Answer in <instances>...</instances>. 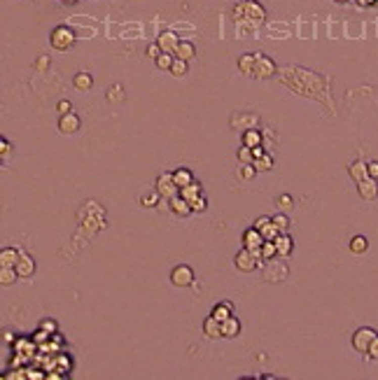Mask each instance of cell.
<instances>
[{"mask_svg":"<svg viewBox=\"0 0 378 380\" xmlns=\"http://www.w3.org/2000/svg\"><path fill=\"white\" fill-rule=\"evenodd\" d=\"M63 3H75V0H63Z\"/></svg>","mask_w":378,"mask_h":380,"instance_id":"obj_50","label":"cell"},{"mask_svg":"<svg viewBox=\"0 0 378 380\" xmlns=\"http://www.w3.org/2000/svg\"><path fill=\"white\" fill-rule=\"evenodd\" d=\"M259 254L252 252V250L243 248L241 252H236V257H233V266H236L238 271H243V273H252L259 268Z\"/></svg>","mask_w":378,"mask_h":380,"instance_id":"obj_2","label":"cell"},{"mask_svg":"<svg viewBox=\"0 0 378 380\" xmlns=\"http://www.w3.org/2000/svg\"><path fill=\"white\" fill-rule=\"evenodd\" d=\"M17 273H19V278H31L33 273H35V261H33V257L31 254H21V259L17 261Z\"/></svg>","mask_w":378,"mask_h":380,"instance_id":"obj_14","label":"cell"},{"mask_svg":"<svg viewBox=\"0 0 378 380\" xmlns=\"http://www.w3.org/2000/svg\"><path fill=\"white\" fill-rule=\"evenodd\" d=\"M108 101L110 103H122L124 101V89L119 84L110 86V91H108Z\"/></svg>","mask_w":378,"mask_h":380,"instance_id":"obj_36","label":"cell"},{"mask_svg":"<svg viewBox=\"0 0 378 380\" xmlns=\"http://www.w3.org/2000/svg\"><path fill=\"white\" fill-rule=\"evenodd\" d=\"M259 257H262V261H268V259H273V257H278L275 241H264L262 250H259Z\"/></svg>","mask_w":378,"mask_h":380,"instance_id":"obj_30","label":"cell"},{"mask_svg":"<svg viewBox=\"0 0 378 380\" xmlns=\"http://www.w3.org/2000/svg\"><path fill=\"white\" fill-rule=\"evenodd\" d=\"M171 201V212L173 215H177V217H189V215H192V203H189L187 199H182V196H180V194H177V196H173V199H168Z\"/></svg>","mask_w":378,"mask_h":380,"instance_id":"obj_11","label":"cell"},{"mask_svg":"<svg viewBox=\"0 0 378 380\" xmlns=\"http://www.w3.org/2000/svg\"><path fill=\"white\" fill-rule=\"evenodd\" d=\"M173 61H175V54H173V52H161V54L154 59V63H157L159 70L168 73V70H171V66H173Z\"/></svg>","mask_w":378,"mask_h":380,"instance_id":"obj_28","label":"cell"},{"mask_svg":"<svg viewBox=\"0 0 378 380\" xmlns=\"http://www.w3.org/2000/svg\"><path fill=\"white\" fill-rule=\"evenodd\" d=\"M10 150H12V147H10V142L3 138V140H0V157L5 159V161H7V157H10Z\"/></svg>","mask_w":378,"mask_h":380,"instance_id":"obj_44","label":"cell"},{"mask_svg":"<svg viewBox=\"0 0 378 380\" xmlns=\"http://www.w3.org/2000/svg\"><path fill=\"white\" fill-rule=\"evenodd\" d=\"M159 47H161V52H175L177 42H180V35H177L175 30H164L161 35L157 37Z\"/></svg>","mask_w":378,"mask_h":380,"instance_id":"obj_13","label":"cell"},{"mask_svg":"<svg viewBox=\"0 0 378 380\" xmlns=\"http://www.w3.org/2000/svg\"><path fill=\"white\" fill-rule=\"evenodd\" d=\"M173 54H175L177 59H182V61H192L196 56V47H194V42H189V40H180Z\"/></svg>","mask_w":378,"mask_h":380,"instance_id":"obj_17","label":"cell"},{"mask_svg":"<svg viewBox=\"0 0 378 380\" xmlns=\"http://www.w3.org/2000/svg\"><path fill=\"white\" fill-rule=\"evenodd\" d=\"M243 145H248V147L262 145V131H259V128H245V133H243Z\"/></svg>","mask_w":378,"mask_h":380,"instance_id":"obj_27","label":"cell"},{"mask_svg":"<svg viewBox=\"0 0 378 380\" xmlns=\"http://www.w3.org/2000/svg\"><path fill=\"white\" fill-rule=\"evenodd\" d=\"M262 245H264V235H262V231H259V229L250 226V229L243 231V248H248V250H252V252L259 254Z\"/></svg>","mask_w":378,"mask_h":380,"instance_id":"obj_8","label":"cell"},{"mask_svg":"<svg viewBox=\"0 0 378 380\" xmlns=\"http://www.w3.org/2000/svg\"><path fill=\"white\" fill-rule=\"evenodd\" d=\"M75 40H77V35H75V30L70 28V26H56V28L49 33V44H52L56 52L70 49L75 44Z\"/></svg>","mask_w":378,"mask_h":380,"instance_id":"obj_1","label":"cell"},{"mask_svg":"<svg viewBox=\"0 0 378 380\" xmlns=\"http://www.w3.org/2000/svg\"><path fill=\"white\" fill-rule=\"evenodd\" d=\"M255 175H257V168L252 163H245L243 168H241V177H243V180H252Z\"/></svg>","mask_w":378,"mask_h":380,"instance_id":"obj_39","label":"cell"},{"mask_svg":"<svg viewBox=\"0 0 378 380\" xmlns=\"http://www.w3.org/2000/svg\"><path fill=\"white\" fill-rule=\"evenodd\" d=\"M203 334H206V338H210V341L224 338V334H222V322L215 320L213 315H210V317H206V320H203Z\"/></svg>","mask_w":378,"mask_h":380,"instance_id":"obj_12","label":"cell"},{"mask_svg":"<svg viewBox=\"0 0 378 380\" xmlns=\"http://www.w3.org/2000/svg\"><path fill=\"white\" fill-rule=\"evenodd\" d=\"M47 66H49V59H47V56H40V59L35 61V68H37V70H44Z\"/></svg>","mask_w":378,"mask_h":380,"instance_id":"obj_48","label":"cell"},{"mask_svg":"<svg viewBox=\"0 0 378 380\" xmlns=\"http://www.w3.org/2000/svg\"><path fill=\"white\" fill-rule=\"evenodd\" d=\"M369 177L378 180V161H369Z\"/></svg>","mask_w":378,"mask_h":380,"instance_id":"obj_47","label":"cell"},{"mask_svg":"<svg viewBox=\"0 0 378 380\" xmlns=\"http://www.w3.org/2000/svg\"><path fill=\"white\" fill-rule=\"evenodd\" d=\"M19 280V273L14 266H0V284L3 287H10Z\"/></svg>","mask_w":378,"mask_h":380,"instance_id":"obj_23","label":"cell"},{"mask_svg":"<svg viewBox=\"0 0 378 380\" xmlns=\"http://www.w3.org/2000/svg\"><path fill=\"white\" fill-rule=\"evenodd\" d=\"M236 159L241 161V166H245V163H252L255 161V154H252V147H248V145H243L241 150L236 152Z\"/></svg>","mask_w":378,"mask_h":380,"instance_id":"obj_34","label":"cell"},{"mask_svg":"<svg viewBox=\"0 0 378 380\" xmlns=\"http://www.w3.org/2000/svg\"><path fill=\"white\" fill-rule=\"evenodd\" d=\"M336 3H346V0H336Z\"/></svg>","mask_w":378,"mask_h":380,"instance_id":"obj_51","label":"cell"},{"mask_svg":"<svg viewBox=\"0 0 378 380\" xmlns=\"http://www.w3.org/2000/svg\"><path fill=\"white\" fill-rule=\"evenodd\" d=\"M357 194L364 201H376L378 199V180L376 177H364L362 182H357Z\"/></svg>","mask_w":378,"mask_h":380,"instance_id":"obj_9","label":"cell"},{"mask_svg":"<svg viewBox=\"0 0 378 380\" xmlns=\"http://www.w3.org/2000/svg\"><path fill=\"white\" fill-rule=\"evenodd\" d=\"M378 334L373 331L371 326H360L357 331L353 334V338H350V343H353V348L357 352H362V355H366L369 352V345L373 343V338H376Z\"/></svg>","mask_w":378,"mask_h":380,"instance_id":"obj_3","label":"cell"},{"mask_svg":"<svg viewBox=\"0 0 378 380\" xmlns=\"http://www.w3.org/2000/svg\"><path fill=\"white\" fill-rule=\"evenodd\" d=\"M157 192L164 196V199H173L180 194V187L173 180V170H164L161 175L157 177Z\"/></svg>","mask_w":378,"mask_h":380,"instance_id":"obj_4","label":"cell"},{"mask_svg":"<svg viewBox=\"0 0 378 380\" xmlns=\"http://www.w3.org/2000/svg\"><path fill=\"white\" fill-rule=\"evenodd\" d=\"M292 203H294V201H292V196H290V194H282L280 199H278V205H280L282 210H290V208H292Z\"/></svg>","mask_w":378,"mask_h":380,"instance_id":"obj_41","label":"cell"},{"mask_svg":"<svg viewBox=\"0 0 378 380\" xmlns=\"http://www.w3.org/2000/svg\"><path fill=\"white\" fill-rule=\"evenodd\" d=\"M252 166L257 168V173H268V170L273 168V157H271V154H264V157L255 159Z\"/></svg>","mask_w":378,"mask_h":380,"instance_id":"obj_29","label":"cell"},{"mask_svg":"<svg viewBox=\"0 0 378 380\" xmlns=\"http://www.w3.org/2000/svg\"><path fill=\"white\" fill-rule=\"evenodd\" d=\"M145 54L150 56V59H157L159 54H161V47H159V42H152V44H147V49H145Z\"/></svg>","mask_w":378,"mask_h":380,"instance_id":"obj_40","label":"cell"},{"mask_svg":"<svg viewBox=\"0 0 378 380\" xmlns=\"http://www.w3.org/2000/svg\"><path fill=\"white\" fill-rule=\"evenodd\" d=\"M79 126H82V121H79V117L75 115V112H68V115L59 117V131L66 133V135H70V133H77Z\"/></svg>","mask_w":378,"mask_h":380,"instance_id":"obj_10","label":"cell"},{"mask_svg":"<svg viewBox=\"0 0 378 380\" xmlns=\"http://www.w3.org/2000/svg\"><path fill=\"white\" fill-rule=\"evenodd\" d=\"M262 235H264V241H275V238L280 235V229L273 224V219H271V222H268L266 226L262 229Z\"/></svg>","mask_w":378,"mask_h":380,"instance_id":"obj_35","label":"cell"},{"mask_svg":"<svg viewBox=\"0 0 378 380\" xmlns=\"http://www.w3.org/2000/svg\"><path fill=\"white\" fill-rule=\"evenodd\" d=\"M173 180H175L177 187H187V184L194 182V173L189 168H184V166H180V168L173 170Z\"/></svg>","mask_w":378,"mask_h":380,"instance_id":"obj_22","label":"cell"},{"mask_svg":"<svg viewBox=\"0 0 378 380\" xmlns=\"http://www.w3.org/2000/svg\"><path fill=\"white\" fill-rule=\"evenodd\" d=\"M222 334H224V338H236L238 334H241V322L231 315L229 320L222 322Z\"/></svg>","mask_w":378,"mask_h":380,"instance_id":"obj_25","label":"cell"},{"mask_svg":"<svg viewBox=\"0 0 378 380\" xmlns=\"http://www.w3.org/2000/svg\"><path fill=\"white\" fill-rule=\"evenodd\" d=\"M275 250H278V257H290L294 250V243L287 233H280L275 238Z\"/></svg>","mask_w":378,"mask_h":380,"instance_id":"obj_18","label":"cell"},{"mask_svg":"<svg viewBox=\"0 0 378 380\" xmlns=\"http://www.w3.org/2000/svg\"><path fill=\"white\" fill-rule=\"evenodd\" d=\"M243 12H245V21H250L255 26L262 24L264 19H266V10L257 0H243Z\"/></svg>","mask_w":378,"mask_h":380,"instance_id":"obj_6","label":"cell"},{"mask_svg":"<svg viewBox=\"0 0 378 380\" xmlns=\"http://www.w3.org/2000/svg\"><path fill=\"white\" fill-rule=\"evenodd\" d=\"M275 73H278V66L273 63V59H268L266 54H262V52H259V56H257V66H255V73H252V77H257V79H271Z\"/></svg>","mask_w":378,"mask_h":380,"instance_id":"obj_5","label":"cell"},{"mask_svg":"<svg viewBox=\"0 0 378 380\" xmlns=\"http://www.w3.org/2000/svg\"><path fill=\"white\" fill-rule=\"evenodd\" d=\"M187 63L189 61H182V59H177L175 56V61H173V66H171L168 73H171L173 77H184V75H187Z\"/></svg>","mask_w":378,"mask_h":380,"instance_id":"obj_31","label":"cell"},{"mask_svg":"<svg viewBox=\"0 0 378 380\" xmlns=\"http://www.w3.org/2000/svg\"><path fill=\"white\" fill-rule=\"evenodd\" d=\"M273 224L280 229V233H287V231H290V219H287V215H282V212L273 217Z\"/></svg>","mask_w":378,"mask_h":380,"instance_id":"obj_37","label":"cell"},{"mask_svg":"<svg viewBox=\"0 0 378 380\" xmlns=\"http://www.w3.org/2000/svg\"><path fill=\"white\" fill-rule=\"evenodd\" d=\"M252 154H255V159H259V157H264L266 152H264L262 145H257V147H252Z\"/></svg>","mask_w":378,"mask_h":380,"instance_id":"obj_49","label":"cell"},{"mask_svg":"<svg viewBox=\"0 0 378 380\" xmlns=\"http://www.w3.org/2000/svg\"><path fill=\"white\" fill-rule=\"evenodd\" d=\"M348 175L353 177L355 182H362L364 177H369V163L362 161V159H357V161H353L350 166H348Z\"/></svg>","mask_w":378,"mask_h":380,"instance_id":"obj_15","label":"cell"},{"mask_svg":"<svg viewBox=\"0 0 378 380\" xmlns=\"http://www.w3.org/2000/svg\"><path fill=\"white\" fill-rule=\"evenodd\" d=\"M366 357H369V359H373V362H378V336L373 338V343L369 345V352H366Z\"/></svg>","mask_w":378,"mask_h":380,"instance_id":"obj_42","label":"cell"},{"mask_svg":"<svg viewBox=\"0 0 378 380\" xmlns=\"http://www.w3.org/2000/svg\"><path fill=\"white\" fill-rule=\"evenodd\" d=\"M215 317V320H220V322H224V320H229L233 315V303L231 301H222V303H217V306L213 308V313H210Z\"/></svg>","mask_w":378,"mask_h":380,"instance_id":"obj_20","label":"cell"},{"mask_svg":"<svg viewBox=\"0 0 378 380\" xmlns=\"http://www.w3.org/2000/svg\"><path fill=\"white\" fill-rule=\"evenodd\" d=\"M257 115H238L231 119V126H241V124H248V128H255L257 126Z\"/></svg>","mask_w":378,"mask_h":380,"instance_id":"obj_33","label":"cell"},{"mask_svg":"<svg viewBox=\"0 0 378 380\" xmlns=\"http://www.w3.org/2000/svg\"><path fill=\"white\" fill-rule=\"evenodd\" d=\"M159 201H161V194H159L157 189H154V192H150V194H145V196H140V205H143V208H157Z\"/></svg>","mask_w":378,"mask_h":380,"instance_id":"obj_32","label":"cell"},{"mask_svg":"<svg viewBox=\"0 0 378 380\" xmlns=\"http://www.w3.org/2000/svg\"><path fill=\"white\" fill-rule=\"evenodd\" d=\"M192 210H194V212H206V210H208V201H206V196H199L196 201H192Z\"/></svg>","mask_w":378,"mask_h":380,"instance_id":"obj_38","label":"cell"},{"mask_svg":"<svg viewBox=\"0 0 378 380\" xmlns=\"http://www.w3.org/2000/svg\"><path fill=\"white\" fill-rule=\"evenodd\" d=\"M171 282L175 284V287H189V284H194V271H192L187 264L175 266L171 271Z\"/></svg>","mask_w":378,"mask_h":380,"instance_id":"obj_7","label":"cell"},{"mask_svg":"<svg viewBox=\"0 0 378 380\" xmlns=\"http://www.w3.org/2000/svg\"><path fill=\"white\" fill-rule=\"evenodd\" d=\"M271 219H273V217H266V215H262V217H257V219H255V224H252V226H255V229H259V231H262L264 226H266V224L271 222Z\"/></svg>","mask_w":378,"mask_h":380,"instance_id":"obj_45","label":"cell"},{"mask_svg":"<svg viewBox=\"0 0 378 380\" xmlns=\"http://www.w3.org/2000/svg\"><path fill=\"white\" fill-rule=\"evenodd\" d=\"M73 84H75V89L77 91H89L93 86V77H91V73H86V70H82V73H77L73 77Z\"/></svg>","mask_w":378,"mask_h":380,"instance_id":"obj_24","label":"cell"},{"mask_svg":"<svg viewBox=\"0 0 378 380\" xmlns=\"http://www.w3.org/2000/svg\"><path fill=\"white\" fill-rule=\"evenodd\" d=\"M348 248L353 254H364L369 250V241H366V235H353V241L348 243Z\"/></svg>","mask_w":378,"mask_h":380,"instance_id":"obj_26","label":"cell"},{"mask_svg":"<svg viewBox=\"0 0 378 380\" xmlns=\"http://www.w3.org/2000/svg\"><path fill=\"white\" fill-rule=\"evenodd\" d=\"M180 196L182 199H187L189 203L192 201H196L199 196H203V187H201V182H192V184H187V187H180Z\"/></svg>","mask_w":378,"mask_h":380,"instance_id":"obj_21","label":"cell"},{"mask_svg":"<svg viewBox=\"0 0 378 380\" xmlns=\"http://www.w3.org/2000/svg\"><path fill=\"white\" fill-rule=\"evenodd\" d=\"M40 329L56 334V322H54V320H42V322H40Z\"/></svg>","mask_w":378,"mask_h":380,"instance_id":"obj_46","label":"cell"},{"mask_svg":"<svg viewBox=\"0 0 378 380\" xmlns=\"http://www.w3.org/2000/svg\"><path fill=\"white\" fill-rule=\"evenodd\" d=\"M21 250L19 248H5L0 252V266H17V261L21 259Z\"/></svg>","mask_w":378,"mask_h":380,"instance_id":"obj_19","label":"cell"},{"mask_svg":"<svg viewBox=\"0 0 378 380\" xmlns=\"http://www.w3.org/2000/svg\"><path fill=\"white\" fill-rule=\"evenodd\" d=\"M257 56H259V52H248V54H243L236 63L238 70L243 75H252L255 73V66H257Z\"/></svg>","mask_w":378,"mask_h":380,"instance_id":"obj_16","label":"cell"},{"mask_svg":"<svg viewBox=\"0 0 378 380\" xmlns=\"http://www.w3.org/2000/svg\"><path fill=\"white\" fill-rule=\"evenodd\" d=\"M56 110H59L61 115H68V112H73V103H70V101H59Z\"/></svg>","mask_w":378,"mask_h":380,"instance_id":"obj_43","label":"cell"}]
</instances>
